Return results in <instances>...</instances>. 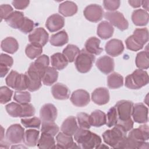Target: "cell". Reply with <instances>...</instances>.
I'll list each match as a JSON object with an SVG mask.
<instances>
[{
	"label": "cell",
	"mask_w": 149,
	"mask_h": 149,
	"mask_svg": "<svg viewBox=\"0 0 149 149\" xmlns=\"http://www.w3.org/2000/svg\"><path fill=\"white\" fill-rule=\"evenodd\" d=\"M148 139V126L143 125L130 130L127 136L122 139L116 148H148V143L145 142Z\"/></svg>",
	"instance_id": "6da1fadb"
},
{
	"label": "cell",
	"mask_w": 149,
	"mask_h": 149,
	"mask_svg": "<svg viewBox=\"0 0 149 149\" xmlns=\"http://www.w3.org/2000/svg\"><path fill=\"white\" fill-rule=\"evenodd\" d=\"M74 139L79 147L84 149L98 148L102 139L97 134L88 129L79 128L74 134Z\"/></svg>",
	"instance_id": "7a4b0ae2"
},
{
	"label": "cell",
	"mask_w": 149,
	"mask_h": 149,
	"mask_svg": "<svg viewBox=\"0 0 149 149\" xmlns=\"http://www.w3.org/2000/svg\"><path fill=\"white\" fill-rule=\"evenodd\" d=\"M149 81L147 72L143 69L135 70L125 79V86L130 89L137 90L146 86Z\"/></svg>",
	"instance_id": "3957f363"
},
{
	"label": "cell",
	"mask_w": 149,
	"mask_h": 149,
	"mask_svg": "<svg viewBox=\"0 0 149 149\" xmlns=\"http://www.w3.org/2000/svg\"><path fill=\"white\" fill-rule=\"evenodd\" d=\"M95 56L85 49H81L75 59V66L78 72L85 73L89 72L95 61Z\"/></svg>",
	"instance_id": "277c9868"
},
{
	"label": "cell",
	"mask_w": 149,
	"mask_h": 149,
	"mask_svg": "<svg viewBox=\"0 0 149 149\" xmlns=\"http://www.w3.org/2000/svg\"><path fill=\"white\" fill-rule=\"evenodd\" d=\"M126 133L120 127L115 125L112 129L107 130L104 132L102 138L107 144L115 148L122 139L126 136Z\"/></svg>",
	"instance_id": "5b68a950"
},
{
	"label": "cell",
	"mask_w": 149,
	"mask_h": 149,
	"mask_svg": "<svg viewBox=\"0 0 149 149\" xmlns=\"http://www.w3.org/2000/svg\"><path fill=\"white\" fill-rule=\"evenodd\" d=\"M105 18L109 23L121 31L126 30L129 27V23L123 15L119 11L107 12L104 15Z\"/></svg>",
	"instance_id": "8992f818"
},
{
	"label": "cell",
	"mask_w": 149,
	"mask_h": 149,
	"mask_svg": "<svg viewBox=\"0 0 149 149\" xmlns=\"http://www.w3.org/2000/svg\"><path fill=\"white\" fill-rule=\"evenodd\" d=\"M24 129L19 124L10 126L6 132V139L9 143L18 144L23 140Z\"/></svg>",
	"instance_id": "52a82bcc"
},
{
	"label": "cell",
	"mask_w": 149,
	"mask_h": 149,
	"mask_svg": "<svg viewBox=\"0 0 149 149\" xmlns=\"http://www.w3.org/2000/svg\"><path fill=\"white\" fill-rule=\"evenodd\" d=\"M133 102L128 100L119 101L115 105L118 120H125L131 118L133 107Z\"/></svg>",
	"instance_id": "ba28073f"
},
{
	"label": "cell",
	"mask_w": 149,
	"mask_h": 149,
	"mask_svg": "<svg viewBox=\"0 0 149 149\" xmlns=\"http://www.w3.org/2000/svg\"><path fill=\"white\" fill-rule=\"evenodd\" d=\"M104 10L101 6L97 4H91L86 6L83 14L87 20L91 22H98L104 16Z\"/></svg>",
	"instance_id": "9c48e42d"
},
{
	"label": "cell",
	"mask_w": 149,
	"mask_h": 149,
	"mask_svg": "<svg viewBox=\"0 0 149 149\" xmlns=\"http://www.w3.org/2000/svg\"><path fill=\"white\" fill-rule=\"evenodd\" d=\"M48 38V33L42 27L36 28L29 35V40L31 43L41 47L44 46L47 43Z\"/></svg>",
	"instance_id": "30bf717a"
},
{
	"label": "cell",
	"mask_w": 149,
	"mask_h": 149,
	"mask_svg": "<svg viewBox=\"0 0 149 149\" xmlns=\"http://www.w3.org/2000/svg\"><path fill=\"white\" fill-rule=\"evenodd\" d=\"M70 100L74 105L78 107H83L89 104L90 97L87 91L80 89L73 92Z\"/></svg>",
	"instance_id": "8fae6325"
},
{
	"label": "cell",
	"mask_w": 149,
	"mask_h": 149,
	"mask_svg": "<svg viewBox=\"0 0 149 149\" xmlns=\"http://www.w3.org/2000/svg\"><path fill=\"white\" fill-rule=\"evenodd\" d=\"M133 120L138 123H145L148 122V108L142 103L133 105L132 113Z\"/></svg>",
	"instance_id": "7c38bea8"
},
{
	"label": "cell",
	"mask_w": 149,
	"mask_h": 149,
	"mask_svg": "<svg viewBox=\"0 0 149 149\" xmlns=\"http://www.w3.org/2000/svg\"><path fill=\"white\" fill-rule=\"evenodd\" d=\"M65 19L63 16L59 14H53L47 19L45 26L50 32H55L63 27Z\"/></svg>",
	"instance_id": "4fadbf2b"
},
{
	"label": "cell",
	"mask_w": 149,
	"mask_h": 149,
	"mask_svg": "<svg viewBox=\"0 0 149 149\" xmlns=\"http://www.w3.org/2000/svg\"><path fill=\"white\" fill-rule=\"evenodd\" d=\"M105 49L109 55L118 56L124 51V45L121 40L113 38L106 43Z\"/></svg>",
	"instance_id": "5bb4252c"
},
{
	"label": "cell",
	"mask_w": 149,
	"mask_h": 149,
	"mask_svg": "<svg viewBox=\"0 0 149 149\" xmlns=\"http://www.w3.org/2000/svg\"><path fill=\"white\" fill-rule=\"evenodd\" d=\"M95 65L102 73L108 74L113 71L115 63L113 58L107 55H104L97 60Z\"/></svg>",
	"instance_id": "9a60e30c"
},
{
	"label": "cell",
	"mask_w": 149,
	"mask_h": 149,
	"mask_svg": "<svg viewBox=\"0 0 149 149\" xmlns=\"http://www.w3.org/2000/svg\"><path fill=\"white\" fill-rule=\"evenodd\" d=\"M91 100L95 104L102 105L109 101V93L105 87H99L95 89L91 94Z\"/></svg>",
	"instance_id": "2e32d148"
},
{
	"label": "cell",
	"mask_w": 149,
	"mask_h": 149,
	"mask_svg": "<svg viewBox=\"0 0 149 149\" xmlns=\"http://www.w3.org/2000/svg\"><path fill=\"white\" fill-rule=\"evenodd\" d=\"M57 109L52 104H44L40 111V116L42 121L54 122L57 117Z\"/></svg>",
	"instance_id": "e0dca14e"
},
{
	"label": "cell",
	"mask_w": 149,
	"mask_h": 149,
	"mask_svg": "<svg viewBox=\"0 0 149 149\" xmlns=\"http://www.w3.org/2000/svg\"><path fill=\"white\" fill-rule=\"evenodd\" d=\"M57 142L55 148H80L74 143L72 136L68 135L64 133L59 132L56 136Z\"/></svg>",
	"instance_id": "ac0fdd59"
},
{
	"label": "cell",
	"mask_w": 149,
	"mask_h": 149,
	"mask_svg": "<svg viewBox=\"0 0 149 149\" xmlns=\"http://www.w3.org/2000/svg\"><path fill=\"white\" fill-rule=\"evenodd\" d=\"M51 93L54 98L59 100H67L70 95V90L68 87L60 83H57L52 86Z\"/></svg>",
	"instance_id": "d6986e66"
},
{
	"label": "cell",
	"mask_w": 149,
	"mask_h": 149,
	"mask_svg": "<svg viewBox=\"0 0 149 149\" xmlns=\"http://www.w3.org/2000/svg\"><path fill=\"white\" fill-rule=\"evenodd\" d=\"M113 31L114 28L109 22L102 21L98 25L97 34L101 38L107 40L112 36Z\"/></svg>",
	"instance_id": "ffe728a7"
},
{
	"label": "cell",
	"mask_w": 149,
	"mask_h": 149,
	"mask_svg": "<svg viewBox=\"0 0 149 149\" xmlns=\"http://www.w3.org/2000/svg\"><path fill=\"white\" fill-rule=\"evenodd\" d=\"M79 129L76 119L74 116H70L67 118L62 123L61 126V130L63 133L73 136Z\"/></svg>",
	"instance_id": "44dd1931"
},
{
	"label": "cell",
	"mask_w": 149,
	"mask_h": 149,
	"mask_svg": "<svg viewBox=\"0 0 149 149\" xmlns=\"http://www.w3.org/2000/svg\"><path fill=\"white\" fill-rule=\"evenodd\" d=\"M132 20L133 23L137 26H146L148 23V13L144 9H136L132 13Z\"/></svg>",
	"instance_id": "7402d4cb"
},
{
	"label": "cell",
	"mask_w": 149,
	"mask_h": 149,
	"mask_svg": "<svg viewBox=\"0 0 149 149\" xmlns=\"http://www.w3.org/2000/svg\"><path fill=\"white\" fill-rule=\"evenodd\" d=\"M25 17L23 13L19 11H14L9 17L5 20L7 24L12 28L15 29H19L23 22Z\"/></svg>",
	"instance_id": "603a6c76"
},
{
	"label": "cell",
	"mask_w": 149,
	"mask_h": 149,
	"mask_svg": "<svg viewBox=\"0 0 149 149\" xmlns=\"http://www.w3.org/2000/svg\"><path fill=\"white\" fill-rule=\"evenodd\" d=\"M101 41L95 37L89 38L85 43V49L93 55H100L102 51L103 48L100 47Z\"/></svg>",
	"instance_id": "cb8c5ba5"
},
{
	"label": "cell",
	"mask_w": 149,
	"mask_h": 149,
	"mask_svg": "<svg viewBox=\"0 0 149 149\" xmlns=\"http://www.w3.org/2000/svg\"><path fill=\"white\" fill-rule=\"evenodd\" d=\"M77 5L72 1H65L59 6V12L65 17L72 16L77 12Z\"/></svg>",
	"instance_id": "d4e9b609"
},
{
	"label": "cell",
	"mask_w": 149,
	"mask_h": 149,
	"mask_svg": "<svg viewBox=\"0 0 149 149\" xmlns=\"http://www.w3.org/2000/svg\"><path fill=\"white\" fill-rule=\"evenodd\" d=\"M91 125L94 127H101L107 123L106 114L101 110H95L90 115Z\"/></svg>",
	"instance_id": "484cf974"
},
{
	"label": "cell",
	"mask_w": 149,
	"mask_h": 149,
	"mask_svg": "<svg viewBox=\"0 0 149 149\" xmlns=\"http://www.w3.org/2000/svg\"><path fill=\"white\" fill-rule=\"evenodd\" d=\"M1 47L3 51L13 54L18 50L19 44L15 38L12 37H8L2 41Z\"/></svg>",
	"instance_id": "4316f807"
},
{
	"label": "cell",
	"mask_w": 149,
	"mask_h": 149,
	"mask_svg": "<svg viewBox=\"0 0 149 149\" xmlns=\"http://www.w3.org/2000/svg\"><path fill=\"white\" fill-rule=\"evenodd\" d=\"M52 67L56 70H62L68 65L69 61L63 54L57 52L51 56Z\"/></svg>",
	"instance_id": "83f0119b"
},
{
	"label": "cell",
	"mask_w": 149,
	"mask_h": 149,
	"mask_svg": "<svg viewBox=\"0 0 149 149\" xmlns=\"http://www.w3.org/2000/svg\"><path fill=\"white\" fill-rule=\"evenodd\" d=\"M68 41V35L64 30L52 34L49 39L50 44L55 47H62L67 44Z\"/></svg>",
	"instance_id": "f1b7e54d"
},
{
	"label": "cell",
	"mask_w": 149,
	"mask_h": 149,
	"mask_svg": "<svg viewBox=\"0 0 149 149\" xmlns=\"http://www.w3.org/2000/svg\"><path fill=\"white\" fill-rule=\"evenodd\" d=\"M58 77V72L53 67L48 66L43 74L42 82L45 86H51L55 83Z\"/></svg>",
	"instance_id": "f546056e"
},
{
	"label": "cell",
	"mask_w": 149,
	"mask_h": 149,
	"mask_svg": "<svg viewBox=\"0 0 149 149\" xmlns=\"http://www.w3.org/2000/svg\"><path fill=\"white\" fill-rule=\"evenodd\" d=\"M40 132L36 129H28L24 132L23 142L28 147H35L38 141Z\"/></svg>",
	"instance_id": "4dcf8cb0"
},
{
	"label": "cell",
	"mask_w": 149,
	"mask_h": 149,
	"mask_svg": "<svg viewBox=\"0 0 149 149\" xmlns=\"http://www.w3.org/2000/svg\"><path fill=\"white\" fill-rule=\"evenodd\" d=\"M37 146L39 148H55L56 146L54 136L47 133H41V135L38 141Z\"/></svg>",
	"instance_id": "1f68e13d"
},
{
	"label": "cell",
	"mask_w": 149,
	"mask_h": 149,
	"mask_svg": "<svg viewBox=\"0 0 149 149\" xmlns=\"http://www.w3.org/2000/svg\"><path fill=\"white\" fill-rule=\"evenodd\" d=\"M132 36L134 40L143 47L148 41V30L147 28L136 29Z\"/></svg>",
	"instance_id": "d6a6232c"
},
{
	"label": "cell",
	"mask_w": 149,
	"mask_h": 149,
	"mask_svg": "<svg viewBox=\"0 0 149 149\" xmlns=\"http://www.w3.org/2000/svg\"><path fill=\"white\" fill-rule=\"evenodd\" d=\"M107 84L111 89L119 88L123 85V77L120 74L113 72L108 76Z\"/></svg>",
	"instance_id": "836d02e7"
},
{
	"label": "cell",
	"mask_w": 149,
	"mask_h": 149,
	"mask_svg": "<svg viewBox=\"0 0 149 149\" xmlns=\"http://www.w3.org/2000/svg\"><path fill=\"white\" fill-rule=\"evenodd\" d=\"M148 52L147 51L139 52L136 57V65L140 69H147L149 68Z\"/></svg>",
	"instance_id": "e575fe53"
},
{
	"label": "cell",
	"mask_w": 149,
	"mask_h": 149,
	"mask_svg": "<svg viewBox=\"0 0 149 149\" xmlns=\"http://www.w3.org/2000/svg\"><path fill=\"white\" fill-rule=\"evenodd\" d=\"M7 113L13 118H22L23 113V107L21 104L16 102H10L5 107Z\"/></svg>",
	"instance_id": "d590c367"
},
{
	"label": "cell",
	"mask_w": 149,
	"mask_h": 149,
	"mask_svg": "<svg viewBox=\"0 0 149 149\" xmlns=\"http://www.w3.org/2000/svg\"><path fill=\"white\" fill-rule=\"evenodd\" d=\"M80 51V49L76 45L69 44L63 49L62 54L67 58L69 62H73L75 61Z\"/></svg>",
	"instance_id": "8d00e7d4"
},
{
	"label": "cell",
	"mask_w": 149,
	"mask_h": 149,
	"mask_svg": "<svg viewBox=\"0 0 149 149\" xmlns=\"http://www.w3.org/2000/svg\"><path fill=\"white\" fill-rule=\"evenodd\" d=\"M42 52V47L34 44H29L25 49V53L28 58L31 59H33L36 58H38Z\"/></svg>",
	"instance_id": "74e56055"
},
{
	"label": "cell",
	"mask_w": 149,
	"mask_h": 149,
	"mask_svg": "<svg viewBox=\"0 0 149 149\" xmlns=\"http://www.w3.org/2000/svg\"><path fill=\"white\" fill-rule=\"evenodd\" d=\"M41 131V133H47L55 136L59 131V127L54 122L42 121Z\"/></svg>",
	"instance_id": "f35d334b"
},
{
	"label": "cell",
	"mask_w": 149,
	"mask_h": 149,
	"mask_svg": "<svg viewBox=\"0 0 149 149\" xmlns=\"http://www.w3.org/2000/svg\"><path fill=\"white\" fill-rule=\"evenodd\" d=\"M77 121L80 128L89 129L91 127L90 115L85 112H80L76 116Z\"/></svg>",
	"instance_id": "ab89813d"
},
{
	"label": "cell",
	"mask_w": 149,
	"mask_h": 149,
	"mask_svg": "<svg viewBox=\"0 0 149 149\" xmlns=\"http://www.w3.org/2000/svg\"><path fill=\"white\" fill-rule=\"evenodd\" d=\"M13 100L19 104L29 103L31 101V95L28 91H17L14 94Z\"/></svg>",
	"instance_id": "60d3db41"
},
{
	"label": "cell",
	"mask_w": 149,
	"mask_h": 149,
	"mask_svg": "<svg viewBox=\"0 0 149 149\" xmlns=\"http://www.w3.org/2000/svg\"><path fill=\"white\" fill-rule=\"evenodd\" d=\"M33 63L38 69L42 72H44L48 67L49 63V57L44 54L41 55L39 56Z\"/></svg>",
	"instance_id": "b9f144b4"
},
{
	"label": "cell",
	"mask_w": 149,
	"mask_h": 149,
	"mask_svg": "<svg viewBox=\"0 0 149 149\" xmlns=\"http://www.w3.org/2000/svg\"><path fill=\"white\" fill-rule=\"evenodd\" d=\"M107 116V123L106 125L109 127H111L114 126L118 122V117L115 107H111L108 111Z\"/></svg>",
	"instance_id": "7bdbcfd3"
},
{
	"label": "cell",
	"mask_w": 149,
	"mask_h": 149,
	"mask_svg": "<svg viewBox=\"0 0 149 149\" xmlns=\"http://www.w3.org/2000/svg\"><path fill=\"white\" fill-rule=\"evenodd\" d=\"M21 123L26 128H40L41 120L37 117L23 118L21 119Z\"/></svg>",
	"instance_id": "ee69618b"
},
{
	"label": "cell",
	"mask_w": 149,
	"mask_h": 149,
	"mask_svg": "<svg viewBox=\"0 0 149 149\" xmlns=\"http://www.w3.org/2000/svg\"><path fill=\"white\" fill-rule=\"evenodd\" d=\"M13 95V91L6 86H2L0 88V102L5 104L11 100Z\"/></svg>",
	"instance_id": "f6af8a7d"
},
{
	"label": "cell",
	"mask_w": 149,
	"mask_h": 149,
	"mask_svg": "<svg viewBox=\"0 0 149 149\" xmlns=\"http://www.w3.org/2000/svg\"><path fill=\"white\" fill-rule=\"evenodd\" d=\"M20 73L15 70H11L6 78V84L9 87L15 88L18 82Z\"/></svg>",
	"instance_id": "bcb514c9"
},
{
	"label": "cell",
	"mask_w": 149,
	"mask_h": 149,
	"mask_svg": "<svg viewBox=\"0 0 149 149\" xmlns=\"http://www.w3.org/2000/svg\"><path fill=\"white\" fill-rule=\"evenodd\" d=\"M34 28V23L33 20L25 17L23 23L19 29L20 31L24 34H27L33 31Z\"/></svg>",
	"instance_id": "7dc6e473"
},
{
	"label": "cell",
	"mask_w": 149,
	"mask_h": 149,
	"mask_svg": "<svg viewBox=\"0 0 149 149\" xmlns=\"http://www.w3.org/2000/svg\"><path fill=\"white\" fill-rule=\"evenodd\" d=\"M126 47L128 49L133 51H137L141 49L143 47L138 44L133 38L132 36H129L125 41Z\"/></svg>",
	"instance_id": "c3c4849f"
},
{
	"label": "cell",
	"mask_w": 149,
	"mask_h": 149,
	"mask_svg": "<svg viewBox=\"0 0 149 149\" xmlns=\"http://www.w3.org/2000/svg\"><path fill=\"white\" fill-rule=\"evenodd\" d=\"M120 1L118 0H105L103 1L104 8L109 12H113L119 8Z\"/></svg>",
	"instance_id": "681fc988"
},
{
	"label": "cell",
	"mask_w": 149,
	"mask_h": 149,
	"mask_svg": "<svg viewBox=\"0 0 149 149\" xmlns=\"http://www.w3.org/2000/svg\"><path fill=\"white\" fill-rule=\"evenodd\" d=\"M13 8L8 4H3L0 6V15L1 21L3 19L6 20L13 12Z\"/></svg>",
	"instance_id": "f907efd6"
},
{
	"label": "cell",
	"mask_w": 149,
	"mask_h": 149,
	"mask_svg": "<svg viewBox=\"0 0 149 149\" xmlns=\"http://www.w3.org/2000/svg\"><path fill=\"white\" fill-rule=\"evenodd\" d=\"M133 120L132 119V118H130L125 120H118L117 123L115 125L118 126L122 130H123L125 132L127 133L133 129Z\"/></svg>",
	"instance_id": "816d5d0a"
},
{
	"label": "cell",
	"mask_w": 149,
	"mask_h": 149,
	"mask_svg": "<svg viewBox=\"0 0 149 149\" xmlns=\"http://www.w3.org/2000/svg\"><path fill=\"white\" fill-rule=\"evenodd\" d=\"M23 107V113L22 118H27L33 116L35 114V108L32 104L30 103L21 104Z\"/></svg>",
	"instance_id": "f5cc1de1"
},
{
	"label": "cell",
	"mask_w": 149,
	"mask_h": 149,
	"mask_svg": "<svg viewBox=\"0 0 149 149\" xmlns=\"http://www.w3.org/2000/svg\"><path fill=\"white\" fill-rule=\"evenodd\" d=\"M13 63V58L5 54H1L0 55V65H4L8 68L12 67Z\"/></svg>",
	"instance_id": "db71d44e"
},
{
	"label": "cell",
	"mask_w": 149,
	"mask_h": 149,
	"mask_svg": "<svg viewBox=\"0 0 149 149\" xmlns=\"http://www.w3.org/2000/svg\"><path fill=\"white\" fill-rule=\"evenodd\" d=\"M30 3L29 1L27 0H16V1H13L12 2V3L13 6L17 9H20L23 10L25 8H26Z\"/></svg>",
	"instance_id": "11a10c76"
},
{
	"label": "cell",
	"mask_w": 149,
	"mask_h": 149,
	"mask_svg": "<svg viewBox=\"0 0 149 149\" xmlns=\"http://www.w3.org/2000/svg\"><path fill=\"white\" fill-rule=\"evenodd\" d=\"M9 68L5 66L4 65H0V76L1 77H3L9 72Z\"/></svg>",
	"instance_id": "9f6ffc18"
},
{
	"label": "cell",
	"mask_w": 149,
	"mask_h": 149,
	"mask_svg": "<svg viewBox=\"0 0 149 149\" xmlns=\"http://www.w3.org/2000/svg\"><path fill=\"white\" fill-rule=\"evenodd\" d=\"M128 3L130 4V6H132L133 8H139L141 6V1H139V0H134V1H129Z\"/></svg>",
	"instance_id": "6f0895ef"
},
{
	"label": "cell",
	"mask_w": 149,
	"mask_h": 149,
	"mask_svg": "<svg viewBox=\"0 0 149 149\" xmlns=\"http://www.w3.org/2000/svg\"><path fill=\"white\" fill-rule=\"evenodd\" d=\"M148 3H149V1L148 0H146V1H141V5H142L143 8L144 9V10L146 11H148Z\"/></svg>",
	"instance_id": "680465c9"
}]
</instances>
